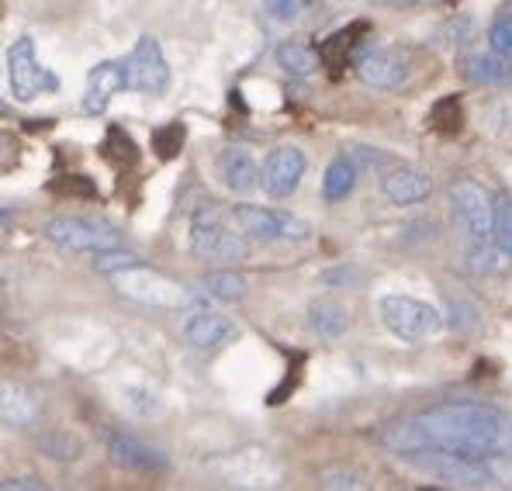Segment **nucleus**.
Instances as JSON below:
<instances>
[{"label": "nucleus", "instance_id": "25", "mask_svg": "<svg viewBox=\"0 0 512 491\" xmlns=\"http://www.w3.org/2000/svg\"><path fill=\"white\" fill-rule=\"evenodd\" d=\"M429 128H436V132L443 135H457L464 128V108H461V97L450 94V97H440V101L429 108Z\"/></svg>", "mask_w": 512, "mask_h": 491}, {"label": "nucleus", "instance_id": "2", "mask_svg": "<svg viewBox=\"0 0 512 491\" xmlns=\"http://www.w3.org/2000/svg\"><path fill=\"white\" fill-rule=\"evenodd\" d=\"M378 312L384 329L402 343H423L443 329V315L426 301L409 298V294H384L378 301Z\"/></svg>", "mask_w": 512, "mask_h": 491}, {"label": "nucleus", "instance_id": "35", "mask_svg": "<svg viewBox=\"0 0 512 491\" xmlns=\"http://www.w3.org/2000/svg\"><path fill=\"white\" fill-rule=\"evenodd\" d=\"M450 312H454V319H450V326H454V329H474V326H478V308L468 305V301L454 298V301H450Z\"/></svg>", "mask_w": 512, "mask_h": 491}, {"label": "nucleus", "instance_id": "26", "mask_svg": "<svg viewBox=\"0 0 512 491\" xmlns=\"http://www.w3.org/2000/svg\"><path fill=\"white\" fill-rule=\"evenodd\" d=\"M184 139H187V128L180 122H167V125L153 128V149L160 160H173V156L184 149Z\"/></svg>", "mask_w": 512, "mask_h": 491}, {"label": "nucleus", "instance_id": "34", "mask_svg": "<svg viewBox=\"0 0 512 491\" xmlns=\"http://www.w3.org/2000/svg\"><path fill=\"white\" fill-rule=\"evenodd\" d=\"M350 160L357 163L360 170H364V166H367V170H388V166H391L388 156H384V153H374L371 146H353V149H350Z\"/></svg>", "mask_w": 512, "mask_h": 491}, {"label": "nucleus", "instance_id": "8", "mask_svg": "<svg viewBox=\"0 0 512 491\" xmlns=\"http://www.w3.org/2000/svg\"><path fill=\"white\" fill-rule=\"evenodd\" d=\"M125 70H128V90L163 94L170 87V66L156 35H139V42L132 45V52L125 59Z\"/></svg>", "mask_w": 512, "mask_h": 491}, {"label": "nucleus", "instance_id": "12", "mask_svg": "<svg viewBox=\"0 0 512 491\" xmlns=\"http://www.w3.org/2000/svg\"><path fill=\"white\" fill-rule=\"evenodd\" d=\"M128 87V70L125 63H115V59H104L90 70L87 77V94H84V111L87 115H104L108 104L115 101V94H122Z\"/></svg>", "mask_w": 512, "mask_h": 491}, {"label": "nucleus", "instance_id": "14", "mask_svg": "<svg viewBox=\"0 0 512 491\" xmlns=\"http://www.w3.org/2000/svg\"><path fill=\"white\" fill-rule=\"evenodd\" d=\"M218 177H222V184L229 187L232 194H250L260 187L263 180V170L256 166V160L246 149L232 146L225 149L222 156H218Z\"/></svg>", "mask_w": 512, "mask_h": 491}, {"label": "nucleus", "instance_id": "21", "mask_svg": "<svg viewBox=\"0 0 512 491\" xmlns=\"http://www.w3.org/2000/svg\"><path fill=\"white\" fill-rule=\"evenodd\" d=\"M274 59H277V66H281V70L288 73V77H298V80L312 77V73L322 66V56H319V52L308 49V45H301V42H284V45H277Z\"/></svg>", "mask_w": 512, "mask_h": 491}, {"label": "nucleus", "instance_id": "22", "mask_svg": "<svg viewBox=\"0 0 512 491\" xmlns=\"http://www.w3.org/2000/svg\"><path fill=\"white\" fill-rule=\"evenodd\" d=\"M101 156L115 166L118 173L132 170L135 163H139V146H135V139L125 132L122 125H111L108 132H104V142H101Z\"/></svg>", "mask_w": 512, "mask_h": 491}, {"label": "nucleus", "instance_id": "1", "mask_svg": "<svg viewBox=\"0 0 512 491\" xmlns=\"http://www.w3.org/2000/svg\"><path fill=\"white\" fill-rule=\"evenodd\" d=\"M395 453H457L471 460L512 457V419L481 402H443L381 433Z\"/></svg>", "mask_w": 512, "mask_h": 491}, {"label": "nucleus", "instance_id": "10", "mask_svg": "<svg viewBox=\"0 0 512 491\" xmlns=\"http://www.w3.org/2000/svg\"><path fill=\"white\" fill-rule=\"evenodd\" d=\"M305 153L298 146H277L267 153L263 160V180L260 187L270 194V198H291L298 191L301 177H305Z\"/></svg>", "mask_w": 512, "mask_h": 491}, {"label": "nucleus", "instance_id": "37", "mask_svg": "<svg viewBox=\"0 0 512 491\" xmlns=\"http://www.w3.org/2000/svg\"><path fill=\"white\" fill-rule=\"evenodd\" d=\"M11 488H14V491H18V488H35V491H39V488H45V485H42V481H35V478H7V481H4V491H11Z\"/></svg>", "mask_w": 512, "mask_h": 491}, {"label": "nucleus", "instance_id": "36", "mask_svg": "<svg viewBox=\"0 0 512 491\" xmlns=\"http://www.w3.org/2000/svg\"><path fill=\"white\" fill-rule=\"evenodd\" d=\"M319 485L322 488H364V481H360L357 474H333V471H326Z\"/></svg>", "mask_w": 512, "mask_h": 491}, {"label": "nucleus", "instance_id": "24", "mask_svg": "<svg viewBox=\"0 0 512 491\" xmlns=\"http://www.w3.org/2000/svg\"><path fill=\"white\" fill-rule=\"evenodd\" d=\"M201 287H205V294H208V298H215V301L246 298V277L236 274V270H212V274H205Z\"/></svg>", "mask_w": 512, "mask_h": 491}, {"label": "nucleus", "instance_id": "3", "mask_svg": "<svg viewBox=\"0 0 512 491\" xmlns=\"http://www.w3.org/2000/svg\"><path fill=\"white\" fill-rule=\"evenodd\" d=\"M450 211H454L457 229L468 236L471 246L492 243L495 239V198L474 180H457L447 191Z\"/></svg>", "mask_w": 512, "mask_h": 491}, {"label": "nucleus", "instance_id": "33", "mask_svg": "<svg viewBox=\"0 0 512 491\" xmlns=\"http://www.w3.org/2000/svg\"><path fill=\"white\" fill-rule=\"evenodd\" d=\"M125 402H128V409H132L135 415L160 412V402H156V395H153V391H146V388H128L125 391Z\"/></svg>", "mask_w": 512, "mask_h": 491}, {"label": "nucleus", "instance_id": "39", "mask_svg": "<svg viewBox=\"0 0 512 491\" xmlns=\"http://www.w3.org/2000/svg\"><path fill=\"white\" fill-rule=\"evenodd\" d=\"M381 7H416V4H429V0H374Z\"/></svg>", "mask_w": 512, "mask_h": 491}, {"label": "nucleus", "instance_id": "31", "mask_svg": "<svg viewBox=\"0 0 512 491\" xmlns=\"http://www.w3.org/2000/svg\"><path fill=\"white\" fill-rule=\"evenodd\" d=\"M308 4H312V0H263L267 14L274 21H281V25H288V21L301 18V14L308 11Z\"/></svg>", "mask_w": 512, "mask_h": 491}, {"label": "nucleus", "instance_id": "32", "mask_svg": "<svg viewBox=\"0 0 512 491\" xmlns=\"http://www.w3.org/2000/svg\"><path fill=\"white\" fill-rule=\"evenodd\" d=\"M488 45H492V52H499L502 59L512 63V18H499L488 28Z\"/></svg>", "mask_w": 512, "mask_h": 491}, {"label": "nucleus", "instance_id": "7", "mask_svg": "<svg viewBox=\"0 0 512 491\" xmlns=\"http://www.w3.org/2000/svg\"><path fill=\"white\" fill-rule=\"evenodd\" d=\"M42 236L49 239L52 246L70 249V253H101V249L118 246V232L104 222H94V218H80V215H59L49 218L42 229Z\"/></svg>", "mask_w": 512, "mask_h": 491}, {"label": "nucleus", "instance_id": "23", "mask_svg": "<svg viewBox=\"0 0 512 491\" xmlns=\"http://www.w3.org/2000/svg\"><path fill=\"white\" fill-rule=\"evenodd\" d=\"M308 326L322 339H340L346 326H350V312L343 305H336V301H315L308 308Z\"/></svg>", "mask_w": 512, "mask_h": 491}, {"label": "nucleus", "instance_id": "16", "mask_svg": "<svg viewBox=\"0 0 512 491\" xmlns=\"http://www.w3.org/2000/svg\"><path fill=\"white\" fill-rule=\"evenodd\" d=\"M381 191L391 205H419V201L429 198L433 184L423 177L419 170H409V166H398V170H388L381 180Z\"/></svg>", "mask_w": 512, "mask_h": 491}, {"label": "nucleus", "instance_id": "38", "mask_svg": "<svg viewBox=\"0 0 512 491\" xmlns=\"http://www.w3.org/2000/svg\"><path fill=\"white\" fill-rule=\"evenodd\" d=\"M353 277H360L357 270H329V274L322 277V281H326V284H336V281H353Z\"/></svg>", "mask_w": 512, "mask_h": 491}, {"label": "nucleus", "instance_id": "13", "mask_svg": "<svg viewBox=\"0 0 512 491\" xmlns=\"http://www.w3.org/2000/svg\"><path fill=\"white\" fill-rule=\"evenodd\" d=\"M108 453L115 464L128 467V471H142V474H160L167 471V457H163L156 447H149V443H142L139 436L132 433H111L108 440Z\"/></svg>", "mask_w": 512, "mask_h": 491}, {"label": "nucleus", "instance_id": "18", "mask_svg": "<svg viewBox=\"0 0 512 491\" xmlns=\"http://www.w3.org/2000/svg\"><path fill=\"white\" fill-rule=\"evenodd\" d=\"M39 412H42V405L32 391L21 388V384L4 381V426L28 429L35 419H39Z\"/></svg>", "mask_w": 512, "mask_h": 491}, {"label": "nucleus", "instance_id": "6", "mask_svg": "<svg viewBox=\"0 0 512 491\" xmlns=\"http://www.w3.org/2000/svg\"><path fill=\"white\" fill-rule=\"evenodd\" d=\"M7 87H11L14 101H21V104H32L35 97L59 90V77L39 63V56H35V39H28V35L14 39V45L7 49Z\"/></svg>", "mask_w": 512, "mask_h": 491}, {"label": "nucleus", "instance_id": "28", "mask_svg": "<svg viewBox=\"0 0 512 491\" xmlns=\"http://www.w3.org/2000/svg\"><path fill=\"white\" fill-rule=\"evenodd\" d=\"M495 243L512 253V194L495 198Z\"/></svg>", "mask_w": 512, "mask_h": 491}, {"label": "nucleus", "instance_id": "15", "mask_svg": "<svg viewBox=\"0 0 512 491\" xmlns=\"http://www.w3.org/2000/svg\"><path fill=\"white\" fill-rule=\"evenodd\" d=\"M184 336L194 350H218L236 336V326L218 312H194L184 326Z\"/></svg>", "mask_w": 512, "mask_h": 491}, {"label": "nucleus", "instance_id": "19", "mask_svg": "<svg viewBox=\"0 0 512 491\" xmlns=\"http://www.w3.org/2000/svg\"><path fill=\"white\" fill-rule=\"evenodd\" d=\"M367 35V21H353V25L333 32L326 42L319 45V56L326 66H346V59L353 56V49L360 45V39Z\"/></svg>", "mask_w": 512, "mask_h": 491}, {"label": "nucleus", "instance_id": "20", "mask_svg": "<svg viewBox=\"0 0 512 491\" xmlns=\"http://www.w3.org/2000/svg\"><path fill=\"white\" fill-rule=\"evenodd\" d=\"M357 173H360V166L353 163L350 156H336V160L326 166V177H322V198H326L329 205L350 198L353 184H357Z\"/></svg>", "mask_w": 512, "mask_h": 491}, {"label": "nucleus", "instance_id": "17", "mask_svg": "<svg viewBox=\"0 0 512 491\" xmlns=\"http://www.w3.org/2000/svg\"><path fill=\"white\" fill-rule=\"evenodd\" d=\"M461 77L474 83V87H499V83H509L512 80V63L502 59L499 52H471L464 56L461 63Z\"/></svg>", "mask_w": 512, "mask_h": 491}, {"label": "nucleus", "instance_id": "11", "mask_svg": "<svg viewBox=\"0 0 512 491\" xmlns=\"http://www.w3.org/2000/svg\"><path fill=\"white\" fill-rule=\"evenodd\" d=\"M419 467L433 471L440 481H454V485H471V488H481V485H492V471L485 467V460H471V457H457V453H436L429 450V460L426 457H416Z\"/></svg>", "mask_w": 512, "mask_h": 491}, {"label": "nucleus", "instance_id": "29", "mask_svg": "<svg viewBox=\"0 0 512 491\" xmlns=\"http://www.w3.org/2000/svg\"><path fill=\"white\" fill-rule=\"evenodd\" d=\"M42 450L52 460H77L80 457V440L70 433H49L42 436Z\"/></svg>", "mask_w": 512, "mask_h": 491}, {"label": "nucleus", "instance_id": "27", "mask_svg": "<svg viewBox=\"0 0 512 491\" xmlns=\"http://www.w3.org/2000/svg\"><path fill=\"white\" fill-rule=\"evenodd\" d=\"M132 267H142V260L135 253H122L118 246H111V249H101V253H94V270L97 274H111V277H118V274H125V270H132Z\"/></svg>", "mask_w": 512, "mask_h": 491}, {"label": "nucleus", "instance_id": "5", "mask_svg": "<svg viewBox=\"0 0 512 491\" xmlns=\"http://www.w3.org/2000/svg\"><path fill=\"white\" fill-rule=\"evenodd\" d=\"M232 222L246 239H256V243H305L312 236L308 222L288 215V211L260 205H236L232 208Z\"/></svg>", "mask_w": 512, "mask_h": 491}, {"label": "nucleus", "instance_id": "40", "mask_svg": "<svg viewBox=\"0 0 512 491\" xmlns=\"http://www.w3.org/2000/svg\"><path fill=\"white\" fill-rule=\"evenodd\" d=\"M509 4H512V0H509Z\"/></svg>", "mask_w": 512, "mask_h": 491}, {"label": "nucleus", "instance_id": "30", "mask_svg": "<svg viewBox=\"0 0 512 491\" xmlns=\"http://www.w3.org/2000/svg\"><path fill=\"white\" fill-rule=\"evenodd\" d=\"M52 194H70V198H97V187L90 184L84 173H70V177L52 180Z\"/></svg>", "mask_w": 512, "mask_h": 491}, {"label": "nucleus", "instance_id": "9", "mask_svg": "<svg viewBox=\"0 0 512 491\" xmlns=\"http://www.w3.org/2000/svg\"><path fill=\"white\" fill-rule=\"evenodd\" d=\"M353 66H357V77L374 90H398L409 80V59L384 45H364L353 56Z\"/></svg>", "mask_w": 512, "mask_h": 491}, {"label": "nucleus", "instance_id": "4", "mask_svg": "<svg viewBox=\"0 0 512 491\" xmlns=\"http://www.w3.org/2000/svg\"><path fill=\"white\" fill-rule=\"evenodd\" d=\"M191 253L198 260H246L250 246H246L243 232H232L218 208L201 205L191 215Z\"/></svg>", "mask_w": 512, "mask_h": 491}]
</instances>
